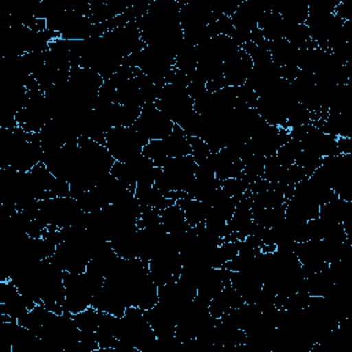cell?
Returning <instances> with one entry per match:
<instances>
[{
  "label": "cell",
  "instance_id": "4fadbf2b",
  "mask_svg": "<svg viewBox=\"0 0 352 352\" xmlns=\"http://www.w3.org/2000/svg\"><path fill=\"white\" fill-rule=\"evenodd\" d=\"M147 322L154 330L158 340H166L175 337L176 330V318L175 315L161 302H157L153 308L143 311Z\"/></svg>",
  "mask_w": 352,
  "mask_h": 352
},
{
  "label": "cell",
  "instance_id": "7a4b0ae2",
  "mask_svg": "<svg viewBox=\"0 0 352 352\" xmlns=\"http://www.w3.org/2000/svg\"><path fill=\"white\" fill-rule=\"evenodd\" d=\"M38 213L47 226H54L58 228L72 226L85 227L87 213L80 208L78 202L72 195L40 201Z\"/></svg>",
  "mask_w": 352,
  "mask_h": 352
},
{
  "label": "cell",
  "instance_id": "3957f363",
  "mask_svg": "<svg viewBox=\"0 0 352 352\" xmlns=\"http://www.w3.org/2000/svg\"><path fill=\"white\" fill-rule=\"evenodd\" d=\"M197 170V162L192 155L170 158L162 168L158 169L155 187L166 195L170 191L187 192Z\"/></svg>",
  "mask_w": 352,
  "mask_h": 352
},
{
  "label": "cell",
  "instance_id": "30bf717a",
  "mask_svg": "<svg viewBox=\"0 0 352 352\" xmlns=\"http://www.w3.org/2000/svg\"><path fill=\"white\" fill-rule=\"evenodd\" d=\"M298 142L301 144V150L312 151L322 158L340 154L337 147V138L324 133L319 126H315L312 124H308L305 126V132Z\"/></svg>",
  "mask_w": 352,
  "mask_h": 352
},
{
  "label": "cell",
  "instance_id": "5bb4252c",
  "mask_svg": "<svg viewBox=\"0 0 352 352\" xmlns=\"http://www.w3.org/2000/svg\"><path fill=\"white\" fill-rule=\"evenodd\" d=\"M254 264V263H253ZM231 285L242 296L245 302H254L263 289V280L253 265L242 271H231Z\"/></svg>",
  "mask_w": 352,
  "mask_h": 352
},
{
  "label": "cell",
  "instance_id": "d4e9b609",
  "mask_svg": "<svg viewBox=\"0 0 352 352\" xmlns=\"http://www.w3.org/2000/svg\"><path fill=\"white\" fill-rule=\"evenodd\" d=\"M322 157L312 153V151H308V150H301L300 154L297 155L296 158V165H298L304 173L307 175V177H309L322 164Z\"/></svg>",
  "mask_w": 352,
  "mask_h": 352
},
{
  "label": "cell",
  "instance_id": "9c48e42d",
  "mask_svg": "<svg viewBox=\"0 0 352 352\" xmlns=\"http://www.w3.org/2000/svg\"><path fill=\"white\" fill-rule=\"evenodd\" d=\"M282 78L280 69L271 58L253 62V67L245 84H248L258 96L271 89Z\"/></svg>",
  "mask_w": 352,
  "mask_h": 352
},
{
  "label": "cell",
  "instance_id": "2e32d148",
  "mask_svg": "<svg viewBox=\"0 0 352 352\" xmlns=\"http://www.w3.org/2000/svg\"><path fill=\"white\" fill-rule=\"evenodd\" d=\"M245 302L236 289L228 283L209 302V312L214 318H221L224 314L241 307Z\"/></svg>",
  "mask_w": 352,
  "mask_h": 352
},
{
  "label": "cell",
  "instance_id": "8992f818",
  "mask_svg": "<svg viewBox=\"0 0 352 352\" xmlns=\"http://www.w3.org/2000/svg\"><path fill=\"white\" fill-rule=\"evenodd\" d=\"M51 118L52 113L45 95L40 89L28 91V99L23 109L15 114L18 126L29 133H37Z\"/></svg>",
  "mask_w": 352,
  "mask_h": 352
},
{
  "label": "cell",
  "instance_id": "ba28073f",
  "mask_svg": "<svg viewBox=\"0 0 352 352\" xmlns=\"http://www.w3.org/2000/svg\"><path fill=\"white\" fill-rule=\"evenodd\" d=\"M208 162L210 164L219 182L239 177L243 173V164L239 154L228 147L210 153Z\"/></svg>",
  "mask_w": 352,
  "mask_h": 352
},
{
  "label": "cell",
  "instance_id": "7402d4cb",
  "mask_svg": "<svg viewBox=\"0 0 352 352\" xmlns=\"http://www.w3.org/2000/svg\"><path fill=\"white\" fill-rule=\"evenodd\" d=\"M73 319L81 330V333H95L99 326L100 312L96 311L94 307H89L85 311L73 314Z\"/></svg>",
  "mask_w": 352,
  "mask_h": 352
},
{
  "label": "cell",
  "instance_id": "484cf974",
  "mask_svg": "<svg viewBox=\"0 0 352 352\" xmlns=\"http://www.w3.org/2000/svg\"><path fill=\"white\" fill-rule=\"evenodd\" d=\"M230 197H234L236 199H241L245 192L248 191L249 188V183L245 180L243 177V173L239 176V177H234V179H227L224 182H221V186H220Z\"/></svg>",
  "mask_w": 352,
  "mask_h": 352
},
{
  "label": "cell",
  "instance_id": "4316f807",
  "mask_svg": "<svg viewBox=\"0 0 352 352\" xmlns=\"http://www.w3.org/2000/svg\"><path fill=\"white\" fill-rule=\"evenodd\" d=\"M188 142L191 146V155L197 162V165L206 161V158L210 155V150L208 144L201 138H188Z\"/></svg>",
  "mask_w": 352,
  "mask_h": 352
},
{
  "label": "cell",
  "instance_id": "603a6c76",
  "mask_svg": "<svg viewBox=\"0 0 352 352\" xmlns=\"http://www.w3.org/2000/svg\"><path fill=\"white\" fill-rule=\"evenodd\" d=\"M282 19L290 25H304L308 18L307 4H289L280 10H276Z\"/></svg>",
  "mask_w": 352,
  "mask_h": 352
},
{
  "label": "cell",
  "instance_id": "8fae6325",
  "mask_svg": "<svg viewBox=\"0 0 352 352\" xmlns=\"http://www.w3.org/2000/svg\"><path fill=\"white\" fill-rule=\"evenodd\" d=\"M253 67V60L246 51L239 48L223 63V77L228 87L243 85Z\"/></svg>",
  "mask_w": 352,
  "mask_h": 352
},
{
  "label": "cell",
  "instance_id": "52a82bcc",
  "mask_svg": "<svg viewBox=\"0 0 352 352\" xmlns=\"http://www.w3.org/2000/svg\"><path fill=\"white\" fill-rule=\"evenodd\" d=\"M173 122L162 114L155 103H146L142 106L140 116L133 124V128L147 140L164 139L172 133Z\"/></svg>",
  "mask_w": 352,
  "mask_h": 352
},
{
  "label": "cell",
  "instance_id": "d6986e66",
  "mask_svg": "<svg viewBox=\"0 0 352 352\" xmlns=\"http://www.w3.org/2000/svg\"><path fill=\"white\" fill-rule=\"evenodd\" d=\"M285 26H286L285 21L282 19L280 14L275 8L267 10L257 25V28L261 30V33L267 41L283 38Z\"/></svg>",
  "mask_w": 352,
  "mask_h": 352
},
{
  "label": "cell",
  "instance_id": "7c38bea8",
  "mask_svg": "<svg viewBox=\"0 0 352 352\" xmlns=\"http://www.w3.org/2000/svg\"><path fill=\"white\" fill-rule=\"evenodd\" d=\"M91 307H94L99 312L122 316L128 308V302L118 289L104 282L103 286L94 296Z\"/></svg>",
  "mask_w": 352,
  "mask_h": 352
},
{
  "label": "cell",
  "instance_id": "cb8c5ba5",
  "mask_svg": "<svg viewBox=\"0 0 352 352\" xmlns=\"http://www.w3.org/2000/svg\"><path fill=\"white\" fill-rule=\"evenodd\" d=\"M300 151H301V144H300V142L298 140H296V139H289L286 143H283L279 148H278V151H276V158H278V161L283 165V166H290V165H293L294 162H296V158H297V155L300 154Z\"/></svg>",
  "mask_w": 352,
  "mask_h": 352
},
{
  "label": "cell",
  "instance_id": "ffe728a7",
  "mask_svg": "<svg viewBox=\"0 0 352 352\" xmlns=\"http://www.w3.org/2000/svg\"><path fill=\"white\" fill-rule=\"evenodd\" d=\"M160 214H161V226L165 228L168 234H179L190 228V226L186 221L184 210L180 208L177 202L162 209Z\"/></svg>",
  "mask_w": 352,
  "mask_h": 352
},
{
  "label": "cell",
  "instance_id": "5b68a950",
  "mask_svg": "<svg viewBox=\"0 0 352 352\" xmlns=\"http://www.w3.org/2000/svg\"><path fill=\"white\" fill-rule=\"evenodd\" d=\"M148 142L132 126H114L106 133V148L116 161L126 162L142 154Z\"/></svg>",
  "mask_w": 352,
  "mask_h": 352
},
{
  "label": "cell",
  "instance_id": "9a60e30c",
  "mask_svg": "<svg viewBox=\"0 0 352 352\" xmlns=\"http://www.w3.org/2000/svg\"><path fill=\"white\" fill-rule=\"evenodd\" d=\"M267 10L270 8L261 6L260 3L243 1V3H239L236 11L230 18L235 30L252 33V30L257 28L258 21L261 19V16Z\"/></svg>",
  "mask_w": 352,
  "mask_h": 352
},
{
  "label": "cell",
  "instance_id": "277c9868",
  "mask_svg": "<svg viewBox=\"0 0 352 352\" xmlns=\"http://www.w3.org/2000/svg\"><path fill=\"white\" fill-rule=\"evenodd\" d=\"M155 106L176 125H182L195 111L187 87L172 82L161 88Z\"/></svg>",
  "mask_w": 352,
  "mask_h": 352
},
{
  "label": "cell",
  "instance_id": "e0dca14e",
  "mask_svg": "<svg viewBox=\"0 0 352 352\" xmlns=\"http://www.w3.org/2000/svg\"><path fill=\"white\" fill-rule=\"evenodd\" d=\"M268 51L271 55L272 62L279 67H287V66H297V48L292 45L285 38L274 40L268 43Z\"/></svg>",
  "mask_w": 352,
  "mask_h": 352
},
{
  "label": "cell",
  "instance_id": "ac0fdd59",
  "mask_svg": "<svg viewBox=\"0 0 352 352\" xmlns=\"http://www.w3.org/2000/svg\"><path fill=\"white\" fill-rule=\"evenodd\" d=\"M135 197L140 206H148L157 210H162L170 205H173L176 201L166 198L157 187L153 186H138L135 190Z\"/></svg>",
  "mask_w": 352,
  "mask_h": 352
},
{
  "label": "cell",
  "instance_id": "6da1fadb",
  "mask_svg": "<svg viewBox=\"0 0 352 352\" xmlns=\"http://www.w3.org/2000/svg\"><path fill=\"white\" fill-rule=\"evenodd\" d=\"M103 283H104V276L88 270L81 274H73V272L65 271L63 309L66 312H70L72 315L85 311L87 308L91 307L94 296L103 286Z\"/></svg>",
  "mask_w": 352,
  "mask_h": 352
},
{
  "label": "cell",
  "instance_id": "44dd1931",
  "mask_svg": "<svg viewBox=\"0 0 352 352\" xmlns=\"http://www.w3.org/2000/svg\"><path fill=\"white\" fill-rule=\"evenodd\" d=\"M176 202L184 210L186 221H187V224L190 227H195V226H198V224L205 221V214H206L205 202L198 201V199H192L190 197L177 199Z\"/></svg>",
  "mask_w": 352,
  "mask_h": 352
}]
</instances>
